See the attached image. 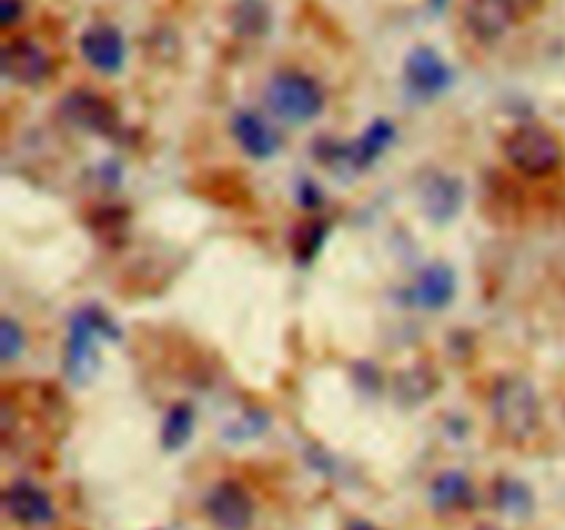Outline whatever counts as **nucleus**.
Listing matches in <instances>:
<instances>
[{
  "mask_svg": "<svg viewBox=\"0 0 565 530\" xmlns=\"http://www.w3.org/2000/svg\"><path fill=\"white\" fill-rule=\"evenodd\" d=\"M445 3H447V0H430V6H434V9H441Z\"/></svg>",
  "mask_w": 565,
  "mask_h": 530,
  "instance_id": "nucleus-25",
  "label": "nucleus"
},
{
  "mask_svg": "<svg viewBox=\"0 0 565 530\" xmlns=\"http://www.w3.org/2000/svg\"><path fill=\"white\" fill-rule=\"evenodd\" d=\"M22 17V0H0V20L6 28L14 25Z\"/></svg>",
  "mask_w": 565,
  "mask_h": 530,
  "instance_id": "nucleus-23",
  "label": "nucleus"
},
{
  "mask_svg": "<svg viewBox=\"0 0 565 530\" xmlns=\"http://www.w3.org/2000/svg\"><path fill=\"white\" fill-rule=\"evenodd\" d=\"M204 511L218 530H248L254 519V500L241 484L224 480L213 486L204 500Z\"/></svg>",
  "mask_w": 565,
  "mask_h": 530,
  "instance_id": "nucleus-5",
  "label": "nucleus"
},
{
  "mask_svg": "<svg viewBox=\"0 0 565 530\" xmlns=\"http://www.w3.org/2000/svg\"><path fill=\"white\" fill-rule=\"evenodd\" d=\"M505 3L511 6V11H513V17H516V22H522V20H527V17L539 14V11L544 9L546 0H505Z\"/></svg>",
  "mask_w": 565,
  "mask_h": 530,
  "instance_id": "nucleus-22",
  "label": "nucleus"
},
{
  "mask_svg": "<svg viewBox=\"0 0 565 530\" xmlns=\"http://www.w3.org/2000/svg\"><path fill=\"white\" fill-rule=\"evenodd\" d=\"M270 110L290 125H303L323 114L326 94L315 77L298 70H281L270 77L265 88Z\"/></svg>",
  "mask_w": 565,
  "mask_h": 530,
  "instance_id": "nucleus-2",
  "label": "nucleus"
},
{
  "mask_svg": "<svg viewBox=\"0 0 565 530\" xmlns=\"http://www.w3.org/2000/svg\"><path fill=\"white\" fill-rule=\"evenodd\" d=\"M61 108H64V116H70L77 127L103 132V136H110L116 130V121H119L114 105L94 92H72L61 103Z\"/></svg>",
  "mask_w": 565,
  "mask_h": 530,
  "instance_id": "nucleus-13",
  "label": "nucleus"
},
{
  "mask_svg": "<svg viewBox=\"0 0 565 530\" xmlns=\"http://www.w3.org/2000/svg\"><path fill=\"white\" fill-rule=\"evenodd\" d=\"M392 141H395V127H392V121L375 119L373 125L356 138V141L329 144L331 147L329 163H345L348 169L362 171L367 169V166H373L375 160L392 147Z\"/></svg>",
  "mask_w": 565,
  "mask_h": 530,
  "instance_id": "nucleus-6",
  "label": "nucleus"
},
{
  "mask_svg": "<svg viewBox=\"0 0 565 530\" xmlns=\"http://www.w3.org/2000/svg\"><path fill=\"white\" fill-rule=\"evenodd\" d=\"M348 530H379V528H375V524H370V522H353Z\"/></svg>",
  "mask_w": 565,
  "mask_h": 530,
  "instance_id": "nucleus-24",
  "label": "nucleus"
},
{
  "mask_svg": "<svg viewBox=\"0 0 565 530\" xmlns=\"http://www.w3.org/2000/svg\"><path fill=\"white\" fill-rule=\"evenodd\" d=\"M3 72L11 81L36 86L53 72V61H50L47 50L33 39H11L3 47Z\"/></svg>",
  "mask_w": 565,
  "mask_h": 530,
  "instance_id": "nucleus-9",
  "label": "nucleus"
},
{
  "mask_svg": "<svg viewBox=\"0 0 565 530\" xmlns=\"http://www.w3.org/2000/svg\"><path fill=\"white\" fill-rule=\"evenodd\" d=\"M491 417L505 439H530L541 425V401L535 386L519 375L497 381L491 390Z\"/></svg>",
  "mask_w": 565,
  "mask_h": 530,
  "instance_id": "nucleus-1",
  "label": "nucleus"
},
{
  "mask_svg": "<svg viewBox=\"0 0 565 530\" xmlns=\"http://www.w3.org/2000/svg\"><path fill=\"white\" fill-rule=\"evenodd\" d=\"M22 348H25L22 329L11 318H3V326H0V351H3V362H14L22 353Z\"/></svg>",
  "mask_w": 565,
  "mask_h": 530,
  "instance_id": "nucleus-20",
  "label": "nucleus"
},
{
  "mask_svg": "<svg viewBox=\"0 0 565 530\" xmlns=\"http://www.w3.org/2000/svg\"><path fill=\"white\" fill-rule=\"evenodd\" d=\"M497 506L508 513H527L530 506H533V497H530V489L524 484L502 480V484L497 486Z\"/></svg>",
  "mask_w": 565,
  "mask_h": 530,
  "instance_id": "nucleus-19",
  "label": "nucleus"
},
{
  "mask_svg": "<svg viewBox=\"0 0 565 530\" xmlns=\"http://www.w3.org/2000/svg\"><path fill=\"white\" fill-rule=\"evenodd\" d=\"M81 53L97 72L116 75V72H121L127 59L125 36L119 33V28L108 25V22H97V25L83 31Z\"/></svg>",
  "mask_w": 565,
  "mask_h": 530,
  "instance_id": "nucleus-7",
  "label": "nucleus"
},
{
  "mask_svg": "<svg viewBox=\"0 0 565 530\" xmlns=\"http://www.w3.org/2000/svg\"><path fill=\"white\" fill-rule=\"evenodd\" d=\"M303 232H307V235H298V241H296V248H298V259H312V254L318 252L320 248V243L326 241V226L323 224H307L303 226Z\"/></svg>",
  "mask_w": 565,
  "mask_h": 530,
  "instance_id": "nucleus-21",
  "label": "nucleus"
},
{
  "mask_svg": "<svg viewBox=\"0 0 565 530\" xmlns=\"http://www.w3.org/2000/svg\"><path fill=\"white\" fill-rule=\"evenodd\" d=\"M232 136H235L237 147L254 160L274 158L279 149V132L254 110H237L232 116Z\"/></svg>",
  "mask_w": 565,
  "mask_h": 530,
  "instance_id": "nucleus-12",
  "label": "nucleus"
},
{
  "mask_svg": "<svg viewBox=\"0 0 565 530\" xmlns=\"http://www.w3.org/2000/svg\"><path fill=\"white\" fill-rule=\"evenodd\" d=\"M463 20L480 42H494L516 22V17L505 0H467Z\"/></svg>",
  "mask_w": 565,
  "mask_h": 530,
  "instance_id": "nucleus-14",
  "label": "nucleus"
},
{
  "mask_svg": "<svg viewBox=\"0 0 565 530\" xmlns=\"http://www.w3.org/2000/svg\"><path fill=\"white\" fill-rule=\"evenodd\" d=\"M456 287L458 282L450 265L434 263L414 279L412 287H408V301H412L414 307L436 312V309H445L447 304L452 301Z\"/></svg>",
  "mask_w": 565,
  "mask_h": 530,
  "instance_id": "nucleus-11",
  "label": "nucleus"
},
{
  "mask_svg": "<svg viewBox=\"0 0 565 530\" xmlns=\"http://www.w3.org/2000/svg\"><path fill=\"white\" fill-rule=\"evenodd\" d=\"M406 83L419 97H439L450 88L452 70L436 50L414 47L406 59Z\"/></svg>",
  "mask_w": 565,
  "mask_h": 530,
  "instance_id": "nucleus-8",
  "label": "nucleus"
},
{
  "mask_svg": "<svg viewBox=\"0 0 565 530\" xmlns=\"http://www.w3.org/2000/svg\"><path fill=\"white\" fill-rule=\"evenodd\" d=\"M6 511L17 519L20 524H28V528H42V524H50L55 517L53 500L44 489H39L31 480H14V484L6 489L3 495Z\"/></svg>",
  "mask_w": 565,
  "mask_h": 530,
  "instance_id": "nucleus-10",
  "label": "nucleus"
},
{
  "mask_svg": "<svg viewBox=\"0 0 565 530\" xmlns=\"http://www.w3.org/2000/svg\"><path fill=\"white\" fill-rule=\"evenodd\" d=\"M461 182L456 177H447L439 174L434 180L425 182L423 188V204H425V213L430 215L434 221H447L458 213L461 208Z\"/></svg>",
  "mask_w": 565,
  "mask_h": 530,
  "instance_id": "nucleus-15",
  "label": "nucleus"
},
{
  "mask_svg": "<svg viewBox=\"0 0 565 530\" xmlns=\"http://www.w3.org/2000/svg\"><path fill=\"white\" fill-rule=\"evenodd\" d=\"M502 149L513 169L527 177H544L563 163V144L539 125H522L511 130Z\"/></svg>",
  "mask_w": 565,
  "mask_h": 530,
  "instance_id": "nucleus-4",
  "label": "nucleus"
},
{
  "mask_svg": "<svg viewBox=\"0 0 565 530\" xmlns=\"http://www.w3.org/2000/svg\"><path fill=\"white\" fill-rule=\"evenodd\" d=\"M230 20L241 36H263L270 28V9L265 0H237Z\"/></svg>",
  "mask_w": 565,
  "mask_h": 530,
  "instance_id": "nucleus-17",
  "label": "nucleus"
},
{
  "mask_svg": "<svg viewBox=\"0 0 565 530\" xmlns=\"http://www.w3.org/2000/svg\"><path fill=\"white\" fill-rule=\"evenodd\" d=\"M430 500L439 511H456V508L472 506L475 486L461 473H441L430 486Z\"/></svg>",
  "mask_w": 565,
  "mask_h": 530,
  "instance_id": "nucleus-16",
  "label": "nucleus"
},
{
  "mask_svg": "<svg viewBox=\"0 0 565 530\" xmlns=\"http://www.w3.org/2000/svg\"><path fill=\"white\" fill-rule=\"evenodd\" d=\"M193 425H196V414L188 403H177L163 420V431H160V442H163L166 451H180L188 445V439L193 436Z\"/></svg>",
  "mask_w": 565,
  "mask_h": 530,
  "instance_id": "nucleus-18",
  "label": "nucleus"
},
{
  "mask_svg": "<svg viewBox=\"0 0 565 530\" xmlns=\"http://www.w3.org/2000/svg\"><path fill=\"white\" fill-rule=\"evenodd\" d=\"M119 337L116 326L99 307H86L72 318L70 337H66V368L75 381H88L97 370L99 353L97 342Z\"/></svg>",
  "mask_w": 565,
  "mask_h": 530,
  "instance_id": "nucleus-3",
  "label": "nucleus"
}]
</instances>
